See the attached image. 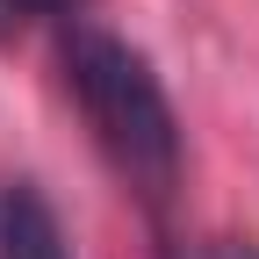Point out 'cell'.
Here are the masks:
<instances>
[{
	"label": "cell",
	"mask_w": 259,
	"mask_h": 259,
	"mask_svg": "<svg viewBox=\"0 0 259 259\" xmlns=\"http://www.w3.org/2000/svg\"><path fill=\"white\" fill-rule=\"evenodd\" d=\"M65 0H0V36H15V29H29L36 15H58Z\"/></svg>",
	"instance_id": "cell-3"
},
{
	"label": "cell",
	"mask_w": 259,
	"mask_h": 259,
	"mask_svg": "<svg viewBox=\"0 0 259 259\" xmlns=\"http://www.w3.org/2000/svg\"><path fill=\"white\" fill-rule=\"evenodd\" d=\"M202 259H259V245H252V238H216Z\"/></svg>",
	"instance_id": "cell-4"
},
{
	"label": "cell",
	"mask_w": 259,
	"mask_h": 259,
	"mask_svg": "<svg viewBox=\"0 0 259 259\" xmlns=\"http://www.w3.org/2000/svg\"><path fill=\"white\" fill-rule=\"evenodd\" d=\"M65 79H72L101 151L115 158V173L144 202H166L180 180V115L158 87V72L144 65V51H130L108 29H72L65 36Z\"/></svg>",
	"instance_id": "cell-1"
},
{
	"label": "cell",
	"mask_w": 259,
	"mask_h": 259,
	"mask_svg": "<svg viewBox=\"0 0 259 259\" xmlns=\"http://www.w3.org/2000/svg\"><path fill=\"white\" fill-rule=\"evenodd\" d=\"M0 259H72L65 252V231L36 187H0Z\"/></svg>",
	"instance_id": "cell-2"
}]
</instances>
